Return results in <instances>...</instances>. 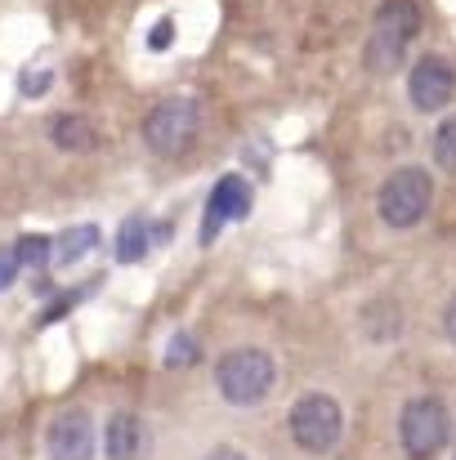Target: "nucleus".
<instances>
[{"mask_svg":"<svg viewBox=\"0 0 456 460\" xmlns=\"http://www.w3.org/2000/svg\"><path fill=\"white\" fill-rule=\"evenodd\" d=\"M421 31V9L416 0H385L376 13V27L367 36V67L371 72H394L407 54V45Z\"/></svg>","mask_w":456,"mask_h":460,"instance_id":"f257e3e1","label":"nucleus"},{"mask_svg":"<svg viewBox=\"0 0 456 460\" xmlns=\"http://www.w3.org/2000/svg\"><path fill=\"white\" fill-rule=\"evenodd\" d=\"M434 161H439L443 170H456V117L443 121L439 135H434Z\"/></svg>","mask_w":456,"mask_h":460,"instance_id":"2eb2a0df","label":"nucleus"},{"mask_svg":"<svg viewBox=\"0 0 456 460\" xmlns=\"http://www.w3.org/2000/svg\"><path fill=\"white\" fill-rule=\"evenodd\" d=\"M206 460H246L242 452H233V447H219V452H210Z\"/></svg>","mask_w":456,"mask_h":460,"instance_id":"412c9836","label":"nucleus"},{"mask_svg":"<svg viewBox=\"0 0 456 460\" xmlns=\"http://www.w3.org/2000/svg\"><path fill=\"white\" fill-rule=\"evenodd\" d=\"M443 326H448V340L456 344V300L448 305V313H443Z\"/></svg>","mask_w":456,"mask_h":460,"instance_id":"aec40b11","label":"nucleus"},{"mask_svg":"<svg viewBox=\"0 0 456 460\" xmlns=\"http://www.w3.org/2000/svg\"><path fill=\"white\" fill-rule=\"evenodd\" d=\"M49 139H54V148H63V153H90V148L99 144L94 126H90L85 117H76V112H63V117L49 126Z\"/></svg>","mask_w":456,"mask_h":460,"instance_id":"9b49d317","label":"nucleus"},{"mask_svg":"<svg viewBox=\"0 0 456 460\" xmlns=\"http://www.w3.org/2000/svg\"><path fill=\"white\" fill-rule=\"evenodd\" d=\"M407 94H412V103H416L421 112H439V108H448V103H452L456 72L443 63V58L425 54V58L412 67V85H407Z\"/></svg>","mask_w":456,"mask_h":460,"instance_id":"6e6552de","label":"nucleus"},{"mask_svg":"<svg viewBox=\"0 0 456 460\" xmlns=\"http://www.w3.org/2000/svg\"><path fill=\"white\" fill-rule=\"evenodd\" d=\"M251 210V183L242 174H224L206 201V215H201V242H215V233L228 224V219H242Z\"/></svg>","mask_w":456,"mask_h":460,"instance_id":"0eeeda50","label":"nucleus"},{"mask_svg":"<svg viewBox=\"0 0 456 460\" xmlns=\"http://www.w3.org/2000/svg\"><path fill=\"white\" fill-rule=\"evenodd\" d=\"M340 429H344V416L331 394H304L291 407V438L300 452H313V456L331 452L340 443Z\"/></svg>","mask_w":456,"mask_h":460,"instance_id":"39448f33","label":"nucleus"},{"mask_svg":"<svg viewBox=\"0 0 456 460\" xmlns=\"http://www.w3.org/2000/svg\"><path fill=\"white\" fill-rule=\"evenodd\" d=\"M215 380H219V394H224L233 407H255V402L273 389L278 367H273V358H269L264 349H233V353L219 358Z\"/></svg>","mask_w":456,"mask_h":460,"instance_id":"f03ea898","label":"nucleus"},{"mask_svg":"<svg viewBox=\"0 0 456 460\" xmlns=\"http://www.w3.org/2000/svg\"><path fill=\"white\" fill-rule=\"evenodd\" d=\"M103 452L108 460H139L144 456V425L135 411H117L103 429Z\"/></svg>","mask_w":456,"mask_h":460,"instance_id":"9d476101","label":"nucleus"},{"mask_svg":"<svg viewBox=\"0 0 456 460\" xmlns=\"http://www.w3.org/2000/svg\"><path fill=\"white\" fill-rule=\"evenodd\" d=\"M192 353H197V349H192V340H188V335H179V340L170 344L165 362H170V367H183V362H192Z\"/></svg>","mask_w":456,"mask_h":460,"instance_id":"dca6fc26","label":"nucleus"},{"mask_svg":"<svg viewBox=\"0 0 456 460\" xmlns=\"http://www.w3.org/2000/svg\"><path fill=\"white\" fill-rule=\"evenodd\" d=\"M165 40H174V22H170V18H161V22L152 27L148 45H152V49H165Z\"/></svg>","mask_w":456,"mask_h":460,"instance_id":"a211bd4d","label":"nucleus"},{"mask_svg":"<svg viewBox=\"0 0 456 460\" xmlns=\"http://www.w3.org/2000/svg\"><path fill=\"white\" fill-rule=\"evenodd\" d=\"M18 269H22V264H18V255H13V251H0V291H9V287H13Z\"/></svg>","mask_w":456,"mask_h":460,"instance_id":"f3484780","label":"nucleus"},{"mask_svg":"<svg viewBox=\"0 0 456 460\" xmlns=\"http://www.w3.org/2000/svg\"><path fill=\"white\" fill-rule=\"evenodd\" d=\"M40 90H49V72H36L22 81V94H40Z\"/></svg>","mask_w":456,"mask_h":460,"instance_id":"6ab92c4d","label":"nucleus"},{"mask_svg":"<svg viewBox=\"0 0 456 460\" xmlns=\"http://www.w3.org/2000/svg\"><path fill=\"white\" fill-rule=\"evenodd\" d=\"M13 255H18V264H27V269H40V264H45V260L54 255V242H49V237H36V233H31V237H22V242L13 246Z\"/></svg>","mask_w":456,"mask_h":460,"instance_id":"4468645a","label":"nucleus"},{"mask_svg":"<svg viewBox=\"0 0 456 460\" xmlns=\"http://www.w3.org/2000/svg\"><path fill=\"white\" fill-rule=\"evenodd\" d=\"M398 438H403L407 456H416V460H430L434 452H443L448 438H452L448 407L439 398H412L403 407V416H398Z\"/></svg>","mask_w":456,"mask_h":460,"instance_id":"20e7f679","label":"nucleus"},{"mask_svg":"<svg viewBox=\"0 0 456 460\" xmlns=\"http://www.w3.org/2000/svg\"><path fill=\"white\" fill-rule=\"evenodd\" d=\"M49 456L54 460H90L94 456V425L85 411H63L49 425Z\"/></svg>","mask_w":456,"mask_h":460,"instance_id":"1a4fd4ad","label":"nucleus"},{"mask_svg":"<svg viewBox=\"0 0 456 460\" xmlns=\"http://www.w3.org/2000/svg\"><path fill=\"white\" fill-rule=\"evenodd\" d=\"M430 197H434L430 174H425L421 165H403V170H394V174L385 179V188H380V219H385L389 228H412V224L425 219Z\"/></svg>","mask_w":456,"mask_h":460,"instance_id":"7ed1b4c3","label":"nucleus"},{"mask_svg":"<svg viewBox=\"0 0 456 460\" xmlns=\"http://www.w3.org/2000/svg\"><path fill=\"white\" fill-rule=\"evenodd\" d=\"M197 126H201V108L192 99H161L144 121V139H148L152 153L174 156L192 144Z\"/></svg>","mask_w":456,"mask_h":460,"instance_id":"423d86ee","label":"nucleus"},{"mask_svg":"<svg viewBox=\"0 0 456 460\" xmlns=\"http://www.w3.org/2000/svg\"><path fill=\"white\" fill-rule=\"evenodd\" d=\"M152 246V228L148 219H126V228H121V237H117V260L121 264H135V260H144Z\"/></svg>","mask_w":456,"mask_h":460,"instance_id":"ddd939ff","label":"nucleus"},{"mask_svg":"<svg viewBox=\"0 0 456 460\" xmlns=\"http://www.w3.org/2000/svg\"><path fill=\"white\" fill-rule=\"evenodd\" d=\"M94 246H99V228H94V224H76V228H67V233L54 242V260H58V264H76V260H85Z\"/></svg>","mask_w":456,"mask_h":460,"instance_id":"f8f14e48","label":"nucleus"}]
</instances>
